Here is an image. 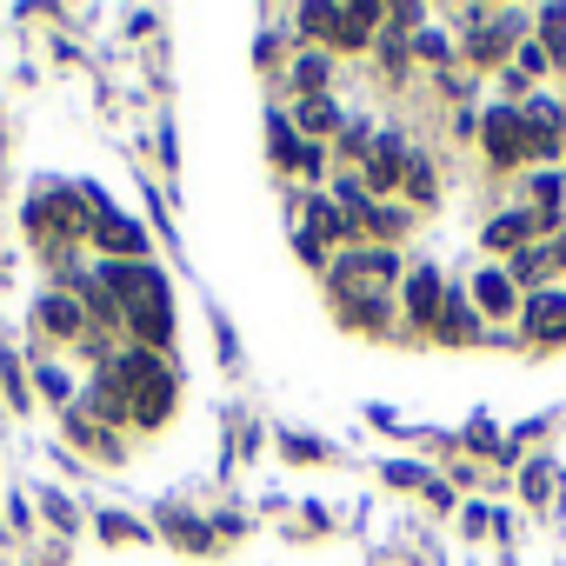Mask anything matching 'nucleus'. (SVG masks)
<instances>
[{"label": "nucleus", "instance_id": "1", "mask_svg": "<svg viewBox=\"0 0 566 566\" xmlns=\"http://www.w3.org/2000/svg\"><path fill=\"white\" fill-rule=\"evenodd\" d=\"M394 273H400V260H394L387 247H354V253L334 266V294L347 301V321H354V327H380Z\"/></svg>", "mask_w": 566, "mask_h": 566}, {"label": "nucleus", "instance_id": "2", "mask_svg": "<svg viewBox=\"0 0 566 566\" xmlns=\"http://www.w3.org/2000/svg\"><path fill=\"white\" fill-rule=\"evenodd\" d=\"M120 387H127V400H134V420L140 427H160L167 420V407H174V374L160 367V354H120Z\"/></svg>", "mask_w": 566, "mask_h": 566}, {"label": "nucleus", "instance_id": "3", "mask_svg": "<svg viewBox=\"0 0 566 566\" xmlns=\"http://www.w3.org/2000/svg\"><path fill=\"white\" fill-rule=\"evenodd\" d=\"M380 21V8H307L301 28L321 34L327 48H367V28Z\"/></svg>", "mask_w": 566, "mask_h": 566}, {"label": "nucleus", "instance_id": "4", "mask_svg": "<svg viewBox=\"0 0 566 566\" xmlns=\"http://www.w3.org/2000/svg\"><path fill=\"white\" fill-rule=\"evenodd\" d=\"M127 321H134V334H140L147 347H167V340H174V307H167V287H160V273H147V280H140V294H134Z\"/></svg>", "mask_w": 566, "mask_h": 566}, {"label": "nucleus", "instance_id": "5", "mask_svg": "<svg viewBox=\"0 0 566 566\" xmlns=\"http://www.w3.org/2000/svg\"><path fill=\"white\" fill-rule=\"evenodd\" d=\"M480 134H486V154L500 160V167H520L533 147H526V120L513 114V107H493L486 120H480Z\"/></svg>", "mask_w": 566, "mask_h": 566}, {"label": "nucleus", "instance_id": "6", "mask_svg": "<svg viewBox=\"0 0 566 566\" xmlns=\"http://www.w3.org/2000/svg\"><path fill=\"white\" fill-rule=\"evenodd\" d=\"M28 227H41V233H54V240H74V233H81V193H48V200H34V207H28Z\"/></svg>", "mask_w": 566, "mask_h": 566}, {"label": "nucleus", "instance_id": "7", "mask_svg": "<svg viewBox=\"0 0 566 566\" xmlns=\"http://www.w3.org/2000/svg\"><path fill=\"white\" fill-rule=\"evenodd\" d=\"M94 240H101L114 260H140V253H147V233H140L127 213H107V207L94 213Z\"/></svg>", "mask_w": 566, "mask_h": 566}, {"label": "nucleus", "instance_id": "8", "mask_svg": "<svg viewBox=\"0 0 566 566\" xmlns=\"http://www.w3.org/2000/svg\"><path fill=\"white\" fill-rule=\"evenodd\" d=\"M520 120H526V147H533V154H559V147H566V140H559V107H553V101H526Z\"/></svg>", "mask_w": 566, "mask_h": 566}, {"label": "nucleus", "instance_id": "9", "mask_svg": "<svg viewBox=\"0 0 566 566\" xmlns=\"http://www.w3.org/2000/svg\"><path fill=\"white\" fill-rule=\"evenodd\" d=\"M526 334L533 340H566V294H533L526 301Z\"/></svg>", "mask_w": 566, "mask_h": 566}, {"label": "nucleus", "instance_id": "10", "mask_svg": "<svg viewBox=\"0 0 566 566\" xmlns=\"http://www.w3.org/2000/svg\"><path fill=\"white\" fill-rule=\"evenodd\" d=\"M433 314H440V273L413 266V280H407V321H433Z\"/></svg>", "mask_w": 566, "mask_h": 566}, {"label": "nucleus", "instance_id": "11", "mask_svg": "<svg viewBox=\"0 0 566 566\" xmlns=\"http://www.w3.org/2000/svg\"><path fill=\"white\" fill-rule=\"evenodd\" d=\"M433 327H440V340H447V347H460V340H480V321H473V307H467L460 294H453V301L433 314Z\"/></svg>", "mask_w": 566, "mask_h": 566}, {"label": "nucleus", "instance_id": "12", "mask_svg": "<svg viewBox=\"0 0 566 566\" xmlns=\"http://www.w3.org/2000/svg\"><path fill=\"white\" fill-rule=\"evenodd\" d=\"M513 41H520V28H513V21H480V34H473L467 48H473V61H500Z\"/></svg>", "mask_w": 566, "mask_h": 566}, {"label": "nucleus", "instance_id": "13", "mask_svg": "<svg viewBox=\"0 0 566 566\" xmlns=\"http://www.w3.org/2000/svg\"><path fill=\"white\" fill-rule=\"evenodd\" d=\"M473 301H480L486 314H513V280H506V273H480V280H473Z\"/></svg>", "mask_w": 566, "mask_h": 566}, {"label": "nucleus", "instance_id": "14", "mask_svg": "<svg viewBox=\"0 0 566 566\" xmlns=\"http://www.w3.org/2000/svg\"><path fill=\"white\" fill-rule=\"evenodd\" d=\"M294 120H301L307 134H334V127H340V107H334L327 94H307V101L294 107Z\"/></svg>", "mask_w": 566, "mask_h": 566}, {"label": "nucleus", "instance_id": "15", "mask_svg": "<svg viewBox=\"0 0 566 566\" xmlns=\"http://www.w3.org/2000/svg\"><path fill=\"white\" fill-rule=\"evenodd\" d=\"M400 174H407V147L394 134H380V147H374V187H394Z\"/></svg>", "mask_w": 566, "mask_h": 566}, {"label": "nucleus", "instance_id": "16", "mask_svg": "<svg viewBox=\"0 0 566 566\" xmlns=\"http://www.w3.org/2000/svg\"><path fill=\"white\" fill-rule=\"evenodd\" d=\"M553 260H566V247H559V240H546V247H526V253H513V273H506V280H539Z\"/></svg>", "mask_w": 566, "mask_h": 566}, {"label": "nucleus", "instance_id": "17", "mask_svg": "<svg viewBox=\"0 0 566 566\" xmlns=\"http://www.w3.org/2000/svg\"><path fill=\"white\" fill-rule=\"evenodd\" d=\"M41 321H48V334H81V307H74L67 294H48V307H41Z\"/></svg>", "mask_w": 566, "mask_h": 566}, {"label": "nucleus", "instance_id": "18", "mask_svg": "<svg viewBox=\"0 0 566 566\" xmlns=\"http://www.w3.org/2000/svg\"><path fill=\"white\" fill-rule=\"evenodd\" d=\"M294 87H301V94H321V87H327V61H321V54H307V61L294 67Z\"/></svg>", "mask_w": 566, "mask_h": 566}, {"label": "nucleus", "instance_id": "19", "mask_svg": "<svg viewBox=\"0 0 566 566\" xmlns=\"http://www.w3.org/2000/svg\"><path fill=\"white\" fill-rule=\"evenodd\" d=\"M400 180H407V193H413V200H433V174H427V160H407V174H400Z\"/></svg>", "mask_w": 566, "mask_h": 566}, {"label": "nucleus", "instance_id": "20", "mask_svg": "<svg viewBox=\"0 0 566 566\" xmlns=\"http://www.w3.org/2000/svg\"><path fill=\"white\" fill-rule=\"evenodd\" d=\"M539 28H546L553 54H566V14H559V8H546V14H539Z\"/></svg>", "mask_w": 566, "mask_h": 566}, {"label": "nucleus", "instance_id": "21", "mask_svg": "<svg viewBox=\"0 0 566 566\" xmlns=\"http://www.w3.org/2000/svg\"><path fill=\"white\" fill-rule=\"evenodd\" d=\"M546 486H553V473H546V467H526V493L546 500Z\"/></svg>", "mask_w": 566, "mask_h": 566}]
</instances>
